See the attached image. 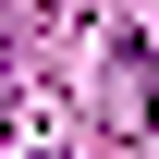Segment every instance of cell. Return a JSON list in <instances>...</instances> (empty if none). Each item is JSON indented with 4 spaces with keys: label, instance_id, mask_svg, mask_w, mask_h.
<instances>
[{
    "label": "cell",
    "instance_id": "obj_1",
    "mask_svg": "<svg viewBox=\"0 0 159 159\" xmlns=\"http://www.w3.org/2000/svg\"><path fill=\"white\" fill-rule=\"evenodd\" d=\"M0 98H12V49H0Z\"/></svg>",
    "mask_w": 159,
    "mask_h": 159
}]
</instances>
